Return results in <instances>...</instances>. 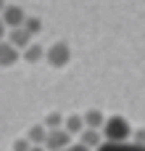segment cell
<instances>
[{
	"label": "cell",
	"instance_id": "19",
	"mask_svg": "<svg viewBox=\"0 0 145 151\" xmlns=\"http://www.w3.org/2000/svg\"><path fill=\"white\" fill-rule=\"evenodd\" d=\"M3 11H5V0H0V13H3Z\"/></svg>",
	"mask_w": 145,
	"mask_h": 151
},
{
	"label": "cell",
	"instance_id": "17",
	"mask_svg": "<svg viewBox=\"0 0 145 151\" xmlns=\"http://www.w3.org/2000/svg\"><path fill=\"white\" fill-rule=\"evenodd\" d=\"M66 151H90V149H85V146H79V143H74V146H69Z\"/></svg>",
	"mask_w": 145,
	"mask_h": 151
},
{
	"label": "cell",
	"instance_id": "1",
	"mask_svg": "<svg viewBox=\"0 0 145 151\" xmlns=\"http://www.w3.org/2000/svg\"><path fill=\"white\" fill-rule=\"evenodd\" d=\"M132 125L124 119V117H108L106 125H103V141L106 143H129L132 141Z\"/></svg>",
	"mask_w": 145,
	"mask_h": 151
},
{
	"label": "cell",
	"instance_id": "13",
	"mask_svg": "<svg viewBox=\"0 0 145 151\" xmlns=\"http://www.w3.org/2000/svg\"><path fill=\"white\" fill-rule=\"evenodd\" d=\"M24 29L34 37V35H40L42 32V21L37 19V16H26V21H24Z\"/></svg>",
	"mask_w": 145,
	"mask_h": 151
},
{
	"label": "cell",
	"instance_id": "7",
	"mask_svg": "<svg viewBox=\"0 0 145 151\" xmlns=\"http://www.w3.org/2000/svg\"><path fill=\"white\" fill-rule=\"evenodd\" d=\"M103 143H106L103 141V133H98V130H85L79 135V146H85V149H90V151H98Z\"/></svg>",
	"mask_w": 145,
	"mask_h": 151
},
{
	"label": "cell",
	"instance_id": "12",
	"mask_svg": "<svg viewBox=\"0 0 145 151\" xmlns=\"http://www.w3.org/2000/svg\"><path fill=\"white\" fill-rule=\"evenodd\" d=\"M42 45H37V42H32L26 50H24V61H29V64H37V61H42Z\"/></svg>",
	"mask_w": 145,
	"mask_h": 151
},
{
	"label": "cell",
	"instance_id": "3",
	"mask_svg": "<svg viewBox=\"0 0 145 151\" xmlns=\"http://www.w3.org/2000/svg\"><path fill=\"white\" fill-rule=\"evenodd\" d=\"M71 143V135L61 127V130H48V141H45V149L48 151H66Z\"/></svg>",
	"mask_w": 145,
	"mask_h": 151
},
{
	"label": "cell",
	"instance_id": "9",
	"mask_svg": "<svg viewBox=\"0 0 145 151\" xmlns=\"http://www.w3.org/2000/svg\"><path fill=\"white\" fill-rule=\"evenodd\" d=\"M63 130H66L69 135H82V133H85V117H82V114H71V117H66Z\"/></svg>",
	"mask_w": 145,
	"mask_h": 151
},
{
	"label": "cell",
	"instance_id": "6",
	"mask_svg": "<svg viewBox=\"0 0 145 151\" xmlns=\"http://www.w3.org/2000/svg\"><path fill=\"white\" fill-rule=\"evenodd\" d=\"M82 117H85V130H98V133H103V125H106L103 111H98V109H87Z\"/></svg>",
	"mask_w": 145,
	"mask_h": 151
},
{
	"label": "cell",
	"instance_id": "14",
	"mask_svg": "<svg viewBox=\"0 0 145 151\" xmlns=\"http://www.w3.org/2000/svg\"><path fill=\"white\" fill-rule=\"evenodd\" d=\"M63 122H66V119H63L61 114H48L42 125H45L48 130H61V127H63Z\"/></svg>",
	"mask_w": 145,
	"mask_h": 151
},
{
	"label": "cell",
	"instance_id": "10",
	"mask_svg": "<svg viewBox=\"0 0 145 151\" xmlns=\"http://www.w3.org/2000/svg\"><path fill=\"white\" fill-rule=\"evenodd\" d=\"M26 141H29L32 146H45V141H48V127H45V125H32Z\"/></svg>",
	"mask_w": 145,
	"mask_h": 151
},
{
	"label": "cell",
	"instance_id": "16",
	"mask_svg": "<svg viewBox=\"0 0 145 151\" xmlns=\"http://www.w3.org/2000/svg\"><path fill=\"white\" fill-rule=\"evenodd\" d=\"M5 32H8V27H5L3 19H0V40H5Z\"/></svg>",
	"mask_w": 145,
	"mask_h": 151
},
{
	"label": "cell",
	"instance_id": "18",
	"mask_svg": "<svg viewBox=\"0 0 145 151\" xmlns=\"http://www.w3.org/2000/svg\"><path fill=\"white\" fill-rule=\"evenodd\" d=\"M32 151H48V149H45V146H34Z\"/></svg>",
	"mask_w": 145,
	"mask_h": 151
},
{
	"label": "cell",
	"instance_id": "2",
	"mask_svg": "<svg viewBox=\"0 0 145 151\" xmlns=\"http://www.w3.org/2000/svg\"><path fill=\"white\" fill-rule=\"evenodd\" d=\"M45 61H48L50 66L61 69V66H66V64L71 61V48H69L66 42H53V45L45 50Z\"/></svg>",
	"mask_w": 145,
	"mask_h": 151
},
{
	"label": "cell",
	"instance_id": "11",
	"mask_svg": "<svg viewBox=\"0 0 145 151\" xmlns=\"http://www.w3.org/2000/svg\"><path fill=\"white\" fill-rule=\"evenodd\" d=\"M98 151H145V146H137V143H103Z\"/></svg>",
	"mask_w": 145,
	"mask_h": 151
},
{
	"label": "cell",
	"instance_id": "15",
	"mask_svg": "<svg viewBox=\"0 0 145 151\" xmlns=\"http://www.w3.org/2000/svg\"><path fill=\"white\" fill-rule=\"evenodd\" d=\"M32 149H34V146H32L26 138H18V141L13 143V151H32Z\"/></svg>",
	"mask_w": 145,
	"mask_h": 151
},
{
	"label": "cell",
	"instance_id": "4",
	"mask_svg": "<svg viewBox=\"0 0 145 151\" xmlns=\"http://www.w3.org/2000/svg\"><path fill=\"white\" fill-rule=\"evenodd\" d=\"M0 19H3V24H5L8 29H21L24 21H26V13H24L18 5H5V11L0 13Z\"/></svg>",
	"mask_w": 145,
	"mask_h": 151
},
{
	"label": "cell",
	"instance_id": "8",
	"mask_svg": "<svg viewBox=\"0 0 145 151\" xmlns=\"http://www.w3.org/2000/svg\"><path fill=\"white\" fill-rule=\"evenodd\" d=\"M16 61H18V50L8 40H0V66H13Z\"/></svg>",
	"mask_w": 145,
	"mask_h": 151
},
{
	"label": "cell",
	"instance_id": "5",
	"mask_svg": "<svg viewBox=\"0 0 145 151\" xmlns=\"http://www.w3.org/2000/svg\"><path fill=\"white\" fill-rule=\"evenodd\" d=\"M8 42L16 48V50H26L29 45H32V35L21 27V29H11V35H8Z\"/></svg>",
	"mask_w": 145,
	"mask_h": 151
}]
</instances>
